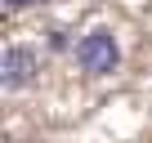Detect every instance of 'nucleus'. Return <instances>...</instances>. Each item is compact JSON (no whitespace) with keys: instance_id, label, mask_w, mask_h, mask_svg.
<instances>
[{"instance_id":"f03ea898","label":"nucleus","mask_w":152,"mask_h":143,"mask_svg":"<svg viewBox=\"0 0 152 143\" xmlns=\"http://www.w3.org/2000/svg\"><path fill=\"white\" fill-rule=\"evenodd\" d=\"M36 72H40V58L27 45H9L5 54H0V85L5 90H27L36 81Z\"/></svg>"},{"instance_id":"7ed1b4c3","label":"nucleus","mask_w":152,"mask_h":143,"mask_svg":"<svg viewBox=\"0 0 152 143\" xmlns=\"http://www.w3.org/2000/svg\"><path fill=\"white\" fill-rule=\"evenodd\" d=\"M9 9H31V5H40V0H5Z\"/></svg>"},{"instance_id":"f257e3e1","label":"nucleus","mask_w":152,"mask_h":143,"mask_svg":"<svg viewBox=\"0 0 152 143\" xmlns=\"http://www.w3.org/2000/svg\"><path fill=\"white\" fill-rule=\"evenodd\" d=\"M76 63H81V72H90V76H107V72H116L121 63V45L107 27H94L90 36L76 40Z\"/></svg>"}]
</instances>
